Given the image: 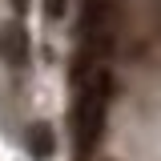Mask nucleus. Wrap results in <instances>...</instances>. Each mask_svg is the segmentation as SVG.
Instances as JSON below:
<instances>
[{"instance_id": "nucleus-1", "label": "nucleus", "mask_w": 161, "mask_h": 161, "mask_svg": "<svg viewBox=\"0 0 161 161\" xmlns=\"http://www.w3.org/2000/svg\"><path fill=\"white\" fill-rule=\"evenodd\" d=\"M109 97H113V77L105 69H97L93 77L85 80V89H80V97H77V109H73V137H77V157L80 161L97 149L101 133H105Z\"/></svg>"}, {"instance_id": "nucleus-2", "label": "nucleus", "mask_w": 161, "mask_h": 161, "mask_svg": "<svg viewBox=\"0 0 161 161\" xmlns=\"http://www.w3.org/2000/svg\"><path fill=\"white\" fill-rule=\"evenodd\" d=\"M0 60L12 64V69H20V64L28 60V32H24L20 20H8V24L0 28Z\"/></svg>"}, {"instance_id": "nucleus-5", "label": "nucleus", "mask_w": 161, "mask_h": 161, "mask_svg": "<svg viewBox=\"0 0 161 161\" xmlns=\"http://www.w3.org/2000/svg\"><path fill=\"white\" fill-rule=\"evenodd\" d=\"M8 4H12L16 12H24V8H28V0H8Z\"/></svg>"}, {"instance_id": "nucleus-3", "label": "nucleus", "mask_w": 161, "mask_h": 161, "mask_svg": "<svg viewBox=\"0 0 161 161\" xmlns=\"http://www.w3.org/2000/svg\"><path fill=\"white\" fill-rule=\"evenodd\" d=\"M24 141H28V153H32V157H48V153L57 149L53 125H44V121H32V125L24 129Z\"/></svg>"}, {"instance_id": "nucleus-4", "label": "nucleus", "mask_w": 161, "mask_h": 161, "mask_svg": "<svg viewBox=\"0 0 161 161\" xmlns=\"http://www.w3.org/2000/svg\"><path fill=\"white\" fill-rule=\"evenodd\" d=\"M44 12H48V20H64V12H69V0H44Z\"/></svg>"}]
</instances>
